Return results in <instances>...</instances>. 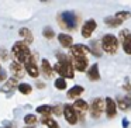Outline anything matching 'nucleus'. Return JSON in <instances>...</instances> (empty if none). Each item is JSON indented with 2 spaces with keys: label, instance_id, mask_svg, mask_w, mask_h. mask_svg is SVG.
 <instances>
[{
  "label": "nucleus",
  "instance_id": "f257e3e1",
  "mask_svg": "<svg viewBox=\"0 0 131 128\" xmlns=\"http://www.w3.org/2000/svg\"><path fill=\"white\" fill-rule=\"evenodd\" d=\"M58 62L55 63L54 71L57 72L59 76L66 77V79H73L75 77V66H73V61H72L71 55H65V54H57Z\"/></svg>",
  "mask_w": 131,
  "mask_h": 128
},
{
  "label": "nucleus",
  "instance_id": "f03ea898",
  "mask_svg": "<svg viewBox=\"0 0 131 128\" xmlns=\"http://www.w3.org/2000/svg\"><path fill=\"white\" fill-rule=\"evenodd\" d=\"M12 55L16 61H20L26 65V62L32 56V51L30 49V44L26 41H16L12 46Z\"/></svg>",
  "mask_w": 131,
  "mask_h": 128
},
{
  "label": "nucleus",
  "instance_id": "7ed1b4c3",
  "mask_svg": "<svg viewBox=\"0 0 131 128\" xmlns=\"http://www.w3.org/2000/svg\"><path fill=\"white\" fill-rule=\"evenodd\" d=\"M100 44H102L103 52H106L107 55H114L118 51L120 38H117L114 34H106V35H103V38L100 40Z\"/></svg>",
  "mask_w": 131,
  "mask_h": 128
},
{
  "label": "nucleus",
  "instance_id": "20e7f679",
  "mask_svg": "<svg viewBox=\"0 0 131 128\" xmlns=\"http://www.w3.org/2000/svg\"><path fill=\"white\" fill-rule=\"evenodd\" d=\"M58 24L61 28L72 31L78 26V16L73 11H63L61 16H58Z\"/></svg>",
  "mask_w": 131,
  "mask_h": 128
},
{
  "label": "nucleus",
  "instance_id": "39448f33",
  "mask_svg": "<svg viewBox=\"0 0 131 128\" xmlns=\"http://www.w3.org/2000/svg\"><path fill=\"white\" fill-rule=\"evenodd\" d=\"M89 113L93 120H99L102 114L106 113V99H102V97L93 99L90 107H89Z\"/></svg>",
  "mask_w": 131,
  "mask_h": 128
},
{
  "label": "nucleus",
  "instance_id": "423d86ee",
  "mask_svg": "<svg viewBox=\"0 0 131 128\" xmlns=\"http://www.w3.org/2000/svg\"><path fill=\"white\" fill-rule=\"evenodd\" d=\"M37 58H38L37 54L32 52V56L26 62V71H27V73H28L32 79H38V77H40V73H41V69L38 68Z\"/></svg>",
  "mask_w": 131,
  "mask_h": 128
},
{
  "label": "nucleus",
  "instance_id": "0eeeda50",
  "mask_svg": "<svg viewBox=\"0 0 131 128\" xmlns=\"http://www.w3.org/2000/svg\"><path fill=\"white\" fill-rule=\"evenodd\" d=\"M89 107H90V106H89L83 99H76V100H75L73 108L76 110V113H78L79 121H85V120H86V114L89 113Z\"/></svg>",
  "mask_w": 131,
  "mask_h": 128
},
{
  "label": "nucleus",
  "instance_id": "6e6552de",
  "mask_svg": "<svg viewBox=\"0 0 131 128\" xmlns=\"http://www.w3.org/2000/svg\"><path fill=\"white\" fill-rule=\"evenodd\" d=\"M63 117H65L66 122L69 125H76L79 121V117H78L76 110L73 108V106L71 104H65L63 106Z\"/></svg>",
  "mask_w": 131,
  "mask_h": 128
},
{
  "label": "nucleus",
  "instance_id": "1a4fd4ad",
  "mask_svg": "<svg viewBox=\"0 0 131 128\" xmlns=\"http://www.w3.org/2000/svg\"><path fill=\"white\" fill-rule=\"evenodd\" d=\"M10 72H12V75L14 77H17V79H23L24 76H26V65H24L23 62H20V61H13L12 63H10Z\"/></svg>",
  "mask_w": 131,
  "mask_h": 128
},
{
  "label": "nucleus",
  "instance_id": "9d476101",
  "mask_svg": "<svg viewBox=\"0 0 131 128\" xmlns=\"http://www.w3.org/2000/svg\"><path fill=\"white\" fill-rule=\"evenodd\" d=\"M118 38H120V42H121L123 51L127 55H131V32L128 30H123L120 32Z\"/></svg>",
  "mask_w": 131,
  "mask_h": 128
},
{
  "label": "nucleus",
  "instance_id": "9b49d317",
  "mask_svg": "<svg viewBox=\"0 0 131 128\" xmlns=\"http://www.w3.org/2000/svg\"><path fill=\"white\" fill-rule=\"evenodd\" d=\"M89 52H90V46L83 45V44H73L69 48V54L72 56H88Z\"/></svg>",
  "mask_w": 131,
  "mask_h": 128
},
{
  "label": "nucleus",
  "instance_id": "f8f14e48",
  "mask_svg": "<svg viewBox=\"0 0 131 128\" xmlns=\"http://www.w3.org/2000/svg\"><path fill=\"white\" fill-rule=\"evenodd\" d=\"M97 28V23L96 20H93V18H90V20L85 21L82 26V30H80V32H82V37L83 38H90L92 34L94 32V30Z\"/></svg>",
  "mask_w": 131,
  "mask_h": 128
},
{
  "label": "nucleus",
  "instance_id": "ddd939ff",
  "mask_svg": "<svg viewBox=\"0 0 131 128\" xmlns=\"http://www.w3.org/2000/svg\"><path fill=\"white\" fill-rule=\"evenodd\" d=\"M72 61H73V66H75V69H76L78 72L88 71V66H89L88 56H72Z\"/></svg>",
  "mask_w": 131,
  "mask_h": 128
},
{
  "label": "nucleus",
  "instance_id": "4468645a",
  "mask_svg": "<svg viewBox=\"0 0 131 128\" xmlns=\"http://www.w3.org/2000/svg\"><path fill=\"white\" fill-rule=\"evenodd\" d=\"M117 108H118L117 103L111 97H106V115L108 118H114L117 115Z\"/></svg>",
  "mask_w": 131,
  "mask_h": 128
},
{
  "label": "nucleus",
  "instance_id": "2eb2a0df",
  "mask_svg": "<svg viewBox=\"0 0 131 128\" xmlns=\"http://www.w3.org/2000/svg\"><path fill=\"white\" fill-rule=\"evenodd\" d=\"M16 87H18V79L14 76H12L10 79H7L6 82H4L3 87H2V91H4V93H7V94H12L13 91L16 90Z\"/></svg>",
  "mask_w": 131,
  "mask_h": 128
},
{
  "label": "nucleus",
  "instance_id": "dca6fc26",
  "mask_svg": "<svg viewBox=\"0 0 131 128\" xmlns=\"http://www.w3.org/2000/svg\"><path fill=\"white\" fill-rule=\"evenodd\" d=\"M58 42H59V45L62 46V48H71L72 45H73V38H72V35L69 34H65V32H61L59 35H58Z\"/></svg>",
  "mask_w": 131,
  "mask_h": 128
},
{
  "label": "nucleus",
  "instance_id": "f3484780",
  "mask_svg": "<svg viewBox=\"0 0 131 128\" xmlns=\"http://www.w3.org/2000/svg\"><path fill=\"white\" fill-rule=\"evenodd\" d=\"M41 72H42V75L47 77V79H51L52 75H54V68L51 66V63H49L48 59H41Z\"/></svg>",
  "mask_w": 131,
  "mask_h": 128
},
{
  "label": "nucleus",
  "instance_id": "a211bd4d",
  "mask_svg": "<svg viewBox=\"0 0 131 128\" xmlns=\"http://www.w3.org/2000/svg\"><path fill=\"white\" fill-rule=\"evenodd\" d=\"M117 106L120 110L127 111L131 108V96H120L117 97Z\"/></svg>",
  "mask_w": 131,
  "mask_h": 128
},
{
  "label": "nucleus",
  "instance_id": "6ab92c4d",
  "mask_svg": "<svg viewBox=\"0 0 131 128\" xmlns=\"http://www.w3.org/2000/svg\"><path fill=\"white\" fill-rule=\"evenodd\" d=\"M88 79L92 80V82L100 80V72H99V65H97V63H93V65L88 69Z\"/></svg>",
  "mask_w": 131,
  "mask_h": 128
},
{
  "label": "nucleus",
  "instance_id": "aec40b11",
  "mask_svg": "<svg viewBox=\"0 0 131 128\" xmlns=\"http://www.w3.org/2000/svg\"><path fill=\"white\" fill-rule=\"evenodd\" d=\"M83 91H85L83 86H79V85L72 86V89H69L68 93H66V97H68V99H75V100H76L78 97H79L80 94L83 93Z\"/></svg>",
  "mask_w": 131,
  "mask_h": 128
},
{
  "label": "nucleus",
  "instance_id": "412c9836",
  "mask_svg": "<svg viewBox=\"0 0 131 128\" xmlns=\"http://www.w3.org/2000/svg\"><path fill=\"white\" fill-rule=\"evenodd\" d=\"M18 34H20V37L23 38V41H26L27 44H32V41H34V35H32V32H31L30 28L23 27V28H20Z\"/></svg>",
  "mask_w": 131,
  "mask_h": 128
},
{
  "label": "nucleus",
  "instance_id": "4be33fe9",
  "mask_svg": "<svg viewBox=\"0 0 131 128\" xmlns=\"http://www.w3.org/2000/svg\"><path fill=\"white\" fill-rule=\"evenodd\" d=\"M90 54H93L96 58H100L103 55V48L102 44L97 42V41H92L90 42Z\"/></svg>",
  "mask_w": 131,
  "mask_h": 128
},
{
  "label": "nucleus",
  "instance_id": "5701e85b",
  "mask_svg": "<svg viewBox=\"0 0 131 128\" xmlns=\"http://www.w3.org/2000/svg\"><path fill=\"white\" fill-rule=\"evenodd\" d=\"M41 122H42L44 125H47L48 128H59V124L57 122V120H54L52 117H49V114H47V115H42V118H41Z\"/></svg>",
  "mask_w": 131,
  "mask_h": 128
},
{
  "label": "nucleus",
  "instance_id": "b1692460",
  "mask_svg": "<svg viewBox=\"0 0 131 128\" xmlns=\"http://www.w3.org/2000/svg\"><path fill=\"white\" fill-rule=\"evenodd\" d=\"M104 24H107V26L111 27V28H116V27L121 26L123 21L118 20L116 16H111V17H106V18H104Z\"/></svg>",
  "mask_w": 131,
  "mask_h": 128
},
{
  "label": "nucleus",
  "instance_id": "393cba45",
  "mask_svg": "<svg viewBox=\"0 0 131 128\" xmlns=\"http://www.w3.org/2000/svg\"><path fill=\"white\" fill-rule=\"evenodd\" d=\"M17 89H18V91H20L21 94H24V96L31 94V91H32V86L30 85V83H20Z\"/></svg>",
  "mask_w": 131,
  "mask_h": 128
},
{
  "label": "nucleus",
  "instance_id": "a878e982",
  "mask_svg": "<svg viewBox=\"0 0 131 128\" xmlns=\"http://www.w3.org/2000/svg\"><path fill=\"white\" fill-rule=\"evenodd\" d=\"M54 86H55V89H57V90H65L66 86H68V85H66V77L59 76L58 79H55Z\"/></svg>",
  "mask_w": 131,
  "mask_h": 128
},
{
  "label": "nucleus",
  "instance_id": "bb28decb",
  "mask_svg": "<svg viewBox=\"0 0 131 128\" xmlns=\"http://www.w3.org/2000/svg\"><path fill=\"white\" fill-rule=\"evenodd\" d=\"M35 110H37L38 114L47 115V114H51V113H52V106H49V104H42V106H38Z\"/></svg>",
  "mask_w": 131,
  "mask_h": 128
},
{
  "label": "nucleus",
  "instance_id": "cd10ccee",
  "mask_svg": "<svg viewBox=\"0 0 131 128\" xmlns=\"http://www.w3.org/2000/svg\"><path fill=\"white\" fill-rule=\"evenodd\" d=\"M42 35H44V38H45V40L51 41V40H54V38H55V31L51 28V27H44Z\"/></svg>",
  "mask_w": 131,
  "mask_h": 128
},
{
  "label": "nucleus",
  "instance_id": "c85d7f7f",
  "mask_svg": "<svg viewBox=\"0 0 131 128\" xmlns=\"http://www.w3.org/2000/svg\"><path fill=\"white\" fill-rule=\"evenodd\" d=\"M24 122H26V125H35L38 122V117L35 114H27L24 117Z\"/></svg>",
  "mask_w": 131,
  "mask_h": 128
},
{
  "label": "nucleus",
  "instance_id": "c756f323",
  "mask_svg": "<svg viewBox=\"0 0 131 128\" xmlns=\"http://www.w3.org/2000/svg\"><path fill=\"white\" fill-rule=\"evenodd\" d=\"M114 16H116V17L118 18V20H121L123 23H124V21L127 20V18H130V17H131V13H130V11H117Z\"/></svg>",
  "mask_w": 131,
  "mask_h": 128
},
{
  "label": "nucleus",
  "instance_id": "7c9ffc66",
  "mask_svg": "<svg viewBox=\"0 0 131 128\" xmlns=\"http://www.w3.org/2000/svg\"><path fill=\"white\" fill-rule=\"evenodd\" d=\"M7 59H9V51L4 49V48H0V61L6 62Z\"/></svg>",
  "mask_w": 131,
  "mask_h": 128
},
{
  "label": "nucleus",
  "instance_id": "2f4dec72",
  "mask_svg": "<svg viewBox=\"0 0 131 128\" xmlns=\"http://www.w3.org/2000/svg\"><path fill=\"white\" fill-rule=\"evenodd\" d=\"M52 113H54L55 115H61V114H63V106H61V104L54 106V107H52Z\"/></svg>",
  "mask_w": 131,
  "mask_h": 128
},
{
  "label": "nucleus",
  "instance_id": "473e14b6",
  "mask_svg": "<svg viewBox=\"0 0 131 128\" xmlns=\"http://www.w3.org/2000/svg\"><path fill=\"white\" fill-rule=\"evenodd\" d=\"M2 62V61H0ZM7 80V73L3 68H2V63H0V82H6Z\"/></svg>",
  "mask_w": 131,
  "mask_h": 128
},
{
  "label": "nucleus",
  "instance_id": "72a5a7b5",
  "mask_svg": "<svg viewBox=\"0 0 131 128\" xmlns=\"http://www.w3.org/2000/svg\"><path fill=\"white\" fill-rule=\"evenodd\" d=\"M35 86H37L38 89H45V83H42V82H37Z\"/></svg>",
  "mask_w": 131,
  "mask_h": 128
},
{
  "label": "nucleus",
  "instance_id": "f704fd0d",
  "mask_svg": "<svg viewBox=\"0 0 131 128\" xmlns=\"http://www.w3.org/2000/svg\"><path fill=\"white\" fill-rule=\"evenodd\" d=\"M128 124H130V122H127V121H125V120H124V121H123V127H127Z\"/></svg>",
  "mask_w": 131,
  "mask_h": 128
},
{
  "label": "nucleus",
  "instance_id": "c9c22d12",
  "mask_svg": "<svg viewBox=\"0 0 131 128\" xmlns=\"http://www.w3.org/2000/svg\"><path fill=\"white\" fill-rule=\"evenodd\" d=\"M24 128H32V127H30V125H27V127H24Z\"/></svg>",
  "mask_w": 131,
  "mask_h": 128
},
{
  "label": "nucleus",
  "instance_id": "e433bc0d",
  "mask_svg": "<svg viewBox=\"0 0 131 128\" xmlns=\"http://www.w3.org/2000/svg\"><path fill=\"white\" fill-rule=\"evenodd\" d=\"M41 2H48V0H41Z\"/></svg>",
  "mask_w": 131,
  "mask_h": 128
},
{
  "label": "nucleus",
  "instance_id": "4c0bfd02",
  "mask_svg": "<svg viewBox=\"0 0 131 128\" xmlns=\"http://www.w3.org/2000/svg\"><path fill=\"white\" fill-rule=\"evenodd\" d=\"M4 128H13V127H4Z\"/></svg>",
  "mask_w": 131,
  "mask_h": 128
}]
</instances>
